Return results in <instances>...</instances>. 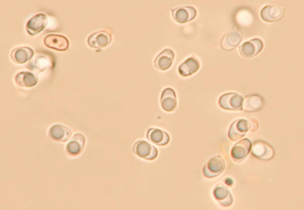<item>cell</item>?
I'll return each mask as SVG.
<instances>
[{"instance_id":"6da1fadb","label":"cell","mask_w":304,"mask_h":210,"mask_svg":"<svg viewBox=\"0 0 304 210\" xmlns=\"http://www.w3.org/2000/svg\"><path fill=\"white\" fill-rule=\"evenodd\" d=\"M132 150L138 157L149 160L155 159L158 154L156 147L144 140L137 141L133 145Z\"/></svg>"},{"instance_id":"7a4b0ae2","label":"cell","mask_w":304,"mask_h":210,"mask_svg":"<svg viewBox=\"0 0 304 210\" xmlns=\"http://www.w3.org/2000/svg\"><path fill=\"white\" fill-rule=\"evenodd\" d=\"M251 148L253 155L263 160H271L275 154V151L272 146L263 140L255 141L252 146Z\"/></svg>"},{"instance_id":"3957f363","label":"cell","mask_w":304,"mask_h":210,"mask_svg":"<svg viewBox=\"0 0 304 210\" xmlns=\"http://www.w3.org/2000/svg\"><path fill=\"white\" fill-rule=\"evenodd\" d=\"M285 9L282 5L275 4L267 5L261 9L260 15L264 21L273 22L282 19L284 15Z\"/></svg>"},{"instance_id":"277c9868","label":"cell","mask_w":304,"mask_h":210,"mask_svg":"<svg viewBox=\"0 0 304 210\" xmlns=\"http://www.w3.org/2000/svg\"><path fill=\"white\" fill-rule=\"evenodd\" d=\"M244 100L240 95L234 93H226L222 95L219 100V104L222 108L230 110L242 109Z\"/></svg>"},{"instance_id":"5b68a950","label":"cell","mask_w":304,"mask_h":210,"mask_svg":"<svg viewBox=\"0 0 304 210\" xmlns=\"http://www.w3.org/2000/svg\"><path fill=\"white\" fill-rule=\"evenodd\" d=\"M225 166L223 158L220 156H216L211 158L206 164L203 168V173L208 177H213L220 174Z\"/></svg>"},{"instance_id":"8992f818","label":"cell","mask_w":304,"mask_h":210,"mask_svg":"<svg viewBox=\"0 0 304 210\" xmlns=\"http://www.w3.org/2000/svg\"><path fill=\"white\" fill-rule=\"evenodd\" d=\"M251 129L249 120L241 119L234 121L231 125L228 133L229 138L236 141L244 136Z\"/></svg>"},{"instance_id":"52a82bcc","label":"cell","mask_w":304,"mask_h":210,"mask_svg":"<svg viewBox=\"0 0 304 210\" xmlns=\"http://www.w3.org/2000/svg\"><path fill=\"white\" fill-rule=\"evenodd\" d=\"M251 141L244 138L236 143L231 151V156L235 161L240 162L244 160L250 152L252 147Z\"/></svg>"},{"instance_id":"ba28073f","label":"cell","mask_w":304,"mask_h":210,"mask_svg":"<svg viewBox=\"0 0 304 210\" xmlns=\"http://www.w3.org/2000/svg\"><path fill=\"white\" fill-rule=\"evenodd\" d=\"M263 43L260 39L254 38L243 43L239 47L241 54L246 57H253L262 50Z\"/></svg>"},{"instance_id":"9c48e42d","label":"cell","mask_w":304,"mask_h":210,"mask_svg":"<svg viewBox=\"0 0 304 210\" xmlns=\"http://www.w3.org/2000/svg\"><path fill=\"white\" fill-rule=\"evenodd\" d=\"M48 22V18L46 15L43 13L37 14L27 22L26 30L31 35H36L45 28Z\"/></svg>"},{"instance_id":"30bf717a","label":"cell","mask_w":304,"mask_h":210,"mask_svg":"<svg viewBox=\"0 0 304 210\" xmlns=\"http://www.w3.org/2000/svg\"><path fill=\"white\" fill-rule=\"evenodd\" d=\"M44 43L47 47L58 51H64L69 46V43L65 36L58 34H50L47 36Z\"/></svg>"},{"instance_id":"8fae6325","label":"cell","mask_w":304,"mask_h":210,"mask_svg":"<svg viewBox=\"0 0 304 210\" xmlns=\"http://www.w3.org/2000/svg\"><path fill=\"white\" fill-rule=\"evenodd\" d=\"M265 101L263 98L258 94H252L245 97L244 99L242 109L248 112L260 111L264 106Z\"/></svg>"},{"instance_id":"7c38bea8","label":"cell","mask_w":304,"mask_h":210,"mask_svg":"<svg viewBox=\"0 0 304 210\" xmlns=\"http://www.w3.org/2000/svg\"><path fill=\"white\" fill-rule=\"evenodd\" d=\"M242 40V35L239 31L236 30H231L223 38L221 42V46L224 50H232L238 46Z\"/></svg>"},{"instance_id":"4fadbf2b","label":"cell","mask_w":304,"mask_h":210,"mask_svg":"<svg viewBox=\"0 0 304 210\" xmlns=\"http://www.w3.org/2000/svg\"><path fill=\"white\" fill-rule=\"evenodd\" d=\"M147 137L151 143L160 146L167 145L170 140L169 136L168 133L156 128H151L148 130Z\"/></svg>"},{"instance_id":"5bb4252c","label":"cell","mask_w":304,"mask_h":210,"mask_svg":"<svg viewBox=\"0 0 304 210\" xmlns=\"http://www.w3.org/2000/svg\"><path fill=\"white\" fill-rule=\"evenodd\" d=\"M49 133L53 139L59 141L67 140L72 135V131L67 126L60 124L53 125L50 128Z\"/></svg>"},{"instance_id":"9a60e30c","label":"cell","mask_w":304,"mask_h":210,"mask_svg":"<svg viewBox=\"0 0 304 210\" xmlns=\"http://www.w3.org/2000/svg\"><path fill=\"white\" fill-rule=\"evenodd\" d=\"M33 50L27 46L17 47L13 50L11 53L12 61L17 64H23L30 60L34 55Z\"/></svg>"},{"instance_id":"2e32d148","label":"cell","mask_w":304,"mask_h":210,"mask_svg":"<svg viewBox=\"0 0 304 210\" xmlns=\"http://www.w3.org/2000/svg\"><path fill=\"white\" fill-rule=\"evenodd\" d=\"M85 141V137L83 134L80 133H75L67 145V151L72 155L79 154L83 149Z\"/></svg>"},{"instance_id":"e0dca14e","label":"cell","mask_w":304,"mask_h":210,"mask_svg":"<svg viewBox=\"0 0 304 210\" xmlns=\"http://www.w3.org/2000/svg\"><path fill=\"white\" fill-rule=\"evenodd\" d=\"M161 104L162 108L167 112L174 111L177 105V98L174 91L171 88H166L163 92Z\"/></svg>"},{"instance_id":"ac0fdd59","label":"cell","mask_w":304,"mask_h":210,"mask_svg":"<svg viewBox=\"0 0 304 210\" xmlns=\"http://www.w3.org/2000/svg\"><path fill=\"white\" fill-rule=\"evenodd\" d=\"M110 35L105 31H101L93 34L88 39V43L92 47L101 48L105 47L110 43Z\"/></svg>"},{"instance_id":"d6986e66","label":"cell","mask_w":304,"mask_h":210,"mask_svg":"<svg viewBox=\"0 0 304 210\" xmlns=\"http://www.w3.org/2000/svg\"><path fill=\"white\" fill-rule=\"evenodd\" d=\"M15 81L18 85L31 87L35 85L38 81L37 77L33 73L27 71L20 72L15 76Z\"/></svg>"},{"instance_id":"ffe728a7","label":"cell","mask_w":304,"mask_h":210,"mask_svg":"<svg viewBox=\"0 0 304 210\" xmlns=\"http://www.w3.org/2000/svg\"><path fill=\"white\" fill-rule=\"evenodd\" d=\"M196 9L192 6L181 7L175 11L174 17L176 21L181 23H184L194 19L196 16Z\"/></svg>"},{"instance_id":"44dd1931","label":"cell","mask_w":304,"mask_h":210,"mask_svg":"<svg viewBox=\"0 0 304 210\" xmlns=\"http://www.w3.org/2000/svg\"><path fill=\"white\" fill-rule=\"evenodd\" d=\"M200 66L198 60L195 57H191L180 65L178 71L182 76H188L196 72L199 68Z\"/></svg>"},{"instance_id":"7402d4cb","label":"cell","mask_w":304,"mask_h":210,"mask_svg":"<svg viewBox=\"0 0 304 210\" xmlns=\"http://www.w3.org/2000/svg\"><path fill=\"white\" fill-rule=\"evenodd\" d=\"M214 194L216 198L224 206H229L233 203V198L230 191L223 185L219 184L216 186Z\"/></svg>"},{"instance_id":"603a6c76","label":"cell","mask_w":304,"mask_h":210,"mask_svg":"<svg viewBox=\"0 0 304 210\" xmlns=\"http://www.w3.org/2000/svg\"><path fill=\"white\" fill-rule=\"evenodd\" d=\"M49 61L44 56L40 55L37 56L33 60L28 63L27 67L30 70H37L42 71L49 66Z\"/></svg>"},{"instance_id":"cb8c5ba5","label":"cell","mask_w":304,"mask_h":210,"mask_svg":"<svg viewBox=\"0 0 304 210\" xmlns=\"http://www.w3.org/2000/svg\"><path fill=\"white\" fill-rule=\"evenodd\" d=\"M249 121L251 124V129L250 131L251 132L256 131L258 128L259 124L258 122L254 119H250Z\"/></svg>"},{"instance_id":"d4e9b609","label":"cell","mask_w":304,"mask_h":210,"mask_svg":"<svg viewBox=\"0 0 304 210\" xmlns=\"http://www.w3.org/2000/svg\"><path fill=\"white\" fill-rule=\"evenodd\" d=\"M226 183L229 185H230L233 184V181L231 178H227L226 181Z\"/></svg>"}]
</instances>
